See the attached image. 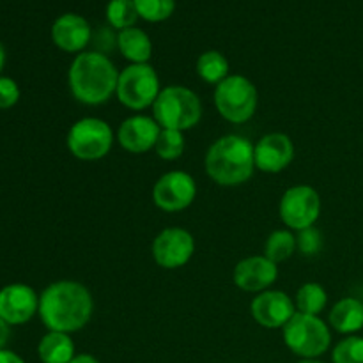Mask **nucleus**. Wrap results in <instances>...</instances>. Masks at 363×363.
I'll use <instances>...</instances> for the list:
<instances>
[{
	"mask_svg": "<svg viewBox=\"0 0 363 363\" xmlns=\"http://www.w3.org/2000/svg\"><path fill=\"white\" fill-rule=\"evenodd\" d=\"M94 311V300L87 287L74 280H59L39 296V318L48 332L74 333L87 326Z\"/></svg>",
	"mask_w": 363,
	"mask_h": 363,
	"instance_id": "f257e3e1",
	"label": "nucleus"
},
{
	"mask_svg": "<svg viewBox=\"0 0 363 363\" xmlns=\"http://www.w3.org/2000/svg\"><path fill=\"white\" fill-rule=\"evenodd\" d=\"M67 82L77 101L89 106L103 105L116 94L119 71L103 53L82 52L71 62Z\"/></svg>",
	"mask_w": 363,
	"mask_h": 363,
	"instance_id": "f03ea898",
	"label": "nucleus"
},
{
	"mask_svg": "<svg viewBox=\"0 0 363 363\" xmlns=\"http://www.w3.org/2000/svg\"><path fill=\"white\" fill-rule=\"evenodd\" d=\"M204 167L220 186H240L254 176V144L240 135L220 137L206 152Z\"/></svg>",
	"mask_w": 363,
	"mask_h": 363,
	"instance_id": "7ed1b4c3",
	"label": "nucleus"
},
{
	"mask_svg": "<svg viewBox=\"0 0 363 363\" xmlns=\"http://www.w3.org/2000/svg\"><path fill=\"white\" fill-rule=\"evenodd\" d=\"M152 117L162 130H177L184 133L201 123V98L183 85H169L162 89L156 98L152 105Z\"/></svg>",
	"mask_w": 363,
	"mask_h": 363,
	"instance_id": "20e7f679",
	"label": "nucleus"
},
{
	"mask_svg": "<svg viewBox=\"0 0 363 363\" xmlns=\"http://www.w3.org/2000/svg\"><path fill=\"white\" fill-rule=\"evenodd\" d=\"M282 333L286 346L303 360H314L321 357L332 344L328 325L319 315L296 312L284 326Z\"/></svg>",
	"mask_w": 363,
	"mask_h": 363,
	"instance_id": "39448f33",
	"label": "nucleus"
},
{
	"mask_svg": "<svg viewBox=\"0 0 363 363\" xmlns=\"http://www.w3.org/2000/svg\"><path fill=\"white\" fill-rule=\"evenodd\" d=\"M259 94L254 82L241 74H229L215 87V106L220 116L233 124H243L254 117Z\"/></svg>",
	"mask_w": 363,
	"mask_h": 363,
	"instance_id": "423d86ee",
	"label": "nucleus"
},
{
	"mask_svg": "<svg viewBox=\"0 0 363 363\" xmlns=\"http://www.w3.org/2000/svg\"><path fill=\"white\" fill-rule=\"evenodd\" d=\"M67 149L82 162H98L105 158L113 145V131L106 121L84 117L67 131Z\"/></svg>",
	"mask_w": 363,
	"mask_h": 363,
	"instance_id": "0eeeda50",
	"label": "nucleus"
},
{
	"mask_svg": "<svg viewBox=\"0 0 363 363\" xmlns=\"http://www.w3.org/2000/svg\"><path fill=\"white\" fill-rule=\"evenodd\" d=\"M160 92V77L149 64H130L119 73L116 96L126 108L137 112L152 108Z\"/></svg>",
	"mask_w": 363,
	"mask_h": 363,
	"instance_id": "6e6552de",
	"label": "nucleus"
},
{
	"mask_svg": "<svg viewBox=\"0 0 363 363\" xmlns=\"http://www.w3.org/2000/svg\"><path fill=\"white\" fill-rule=\"evenodd\" d=\"M280 218L291 230H303L314 227L321 215V197L308 184L291 186L280 201Z\"/></svg>",
	"mask_w": 363,
	"mask_h": 363,
	"instance_id": "1a4fd4ad",
	"label": "nucleus"
},
{
	"mask_svg": "<svg viewBox=\"0 0 363 363\" xmlns=\"http://www.w3.org/2000/svg\"><path fill=\"white\" fill-rule=\"evenodd\" d=\"M197 197V183L183 170H172L160 177L152 188L156 208L167 213H179L190 208Z\"/></svg>",
	"mask_w": 363,
	"mask_h": 363,
	"instance_id": "9d476101",
	"label": "nucleus"
},
{
	"mask_svg": "<svg viewBox=\"0 0 363 363\" xmlns=\"http://www.w3.org/2000/svg\"><path fill=\"white\" fill-rule=\"evenodd\" d=\"M152 259L160 268L177 269L190 262L195 254V240L186 229L169 227L152 241Z\"/></svg>",
	"mask_w": 363,
	"mask_h": 363,
	"instance_id": "9b49d317",
	"label": "nucleus"
},
{
	"mask_svg": "<svg viewBox=\"0 0 363 363\" xmlns=\"http://www.w3.org/2000/svg\"><path fill=\"white\" fill-rule=\"evenodd\" d=\"M250 312L255 323L261 325L262 328L277 330L284 328L298 311L296 303L289 294L282 293V291L268 289L259 293L252 300Z\"/></svg>",
	"mask_w": 363,
	"mask_h": 363,
	"instance_id": "f8f14e48",
	"label": "nucleus"
},
{
	"mask_svg": "<svg viewBox=\"0 0 363 363\" xmlns=\"http://www.w3.org/2000/svg\"><path fill=\"white\" fill-rule=\"evenodd\" d=\"M39 311V296L27 284H9L0 289V318L9 326L25 325Z\"/></svg>",
	"mask_w": 363,
	"mask_h": 363,
	"instance_id": "ddd939ff",
	"label": "nucleus"
},
{
	"mask_svg": "<svg viewBox=\"0 0 363 363\" xmlns=\"http://www.w3.org/2000/svg\"><path fill=\"white\" fill-rule=\"evenodd\" d=\"M160 124L155 117L149 116H131L123 121L117 130V142L124 151L131 155H144L155 149L160 137Z\"/></svg>",
	"mask_w": 363,
	"mask_h": 363,
	"instance_id": "4468645a",
	"label": "nucleus"
},
{
	"mask_svg": "<svg viewBox=\"0 0 363 363\" xmlns=\"http://www.w3.org/2000/svg\"><path fill=\"white\" fill-rule=\"evenodd\" d=\"M255 169L266 174H279L286 170L294 160V144L287 135H264L254 145Z\"/></svg>",
	"mask_w": 363,
	"mask_h": 363,
	"instance_id": "2eb2a0df",
	"label": "nucleus"
},
{
	"mask_svg": "<svg viewBox=\"0 0 363 363\" xmlns=\"http://www.w3.org/2000/svg\"><path fill=\"white\" fill-rule=\"evenodd\" d=\"M279 279V266L269 261L266 255H252L236 264L233 280L241 291L262 293L268 291Z\"/></svg>",
	"mask_w": 363,
	"mask_h": 363,
	"instance_id": "dca6fc26",
	"label": "nucleus"
},
{
	"mask_svg": "<svg viewBox=\"0 0 363 363\" xmlns=\"http://www.w3.org/2000/svg\"><path fill=\"white\" fill-rule=\"evenodd\" d=\"M92 30L84 16L74 13H66L52 25V41L57 48L67 53H82L91 43Z\"/></svg>",
	"mask_w": 363,
	"mask_h": 363,
	"instance_id": "f3484780",
	"label": "nucleus"
},
{
	"mask_svg": "<svg viewBox=\"0 0 363 363\" xmlns=\"http://www.w3.org/2000/svg\"><path fill=\"white\" fill-rule=\"evenodd\" d=\"M330 325L342 335H354L363 330V301L358 298H342L330 311Z\"/></svg>",
	"mask_w": 363,
	"mask_h": 363,
	"instance_id": "a211bd4d",
	"label": "nucleus"
},
{
	"mask_svg": "<svg viewBox=\"0 0 363 363\" xmlns=\"http://www.w3.org/2000/svg\"><path fill=\"white\" fill-rule=\"evenodd\" d=\"M117 46L124 59L131 64H147L152 57V43L142 28H124L117 35Z\"/></svg>",
	"mask_w": 363,
	"mask_h": 363,
	"instance_id": "6ab92c4d",
	"label": "nucleus"
},
{
	"mask_svg": "<svg viewBox=\"0 0 363 363\" xmlns=\"http://www.w3.org/2000/svg\"><path fill=\"white\" fill-rule=\"evenodd\" d=\"M39 360L43 363H69L74 354V342L69 333L48 332L38 346Z\"/></svg>",
	"mask_w": 363,
	"mask_h": 363,
	"instance_id": "aec40b11",
	"label": "nucleus"
},
{
	"mask_svg": "<svg viewBox=\"0 0 363 363\" xmlns=\"http://www.w3.org/2000/svg\"><path fill=\"white\" fill-rule=\"evenodd\" d=\"M197 74L209 85H218L229 77V60L216 50H208L197 59Z\"/></svg>",
	"mask_w": 363,
	"mask_h": 363,
	"instance_id": "412c9836",
	"label": "nucleus"
},
{
	"mask_svg": "<svg viewBox=\"0 0 363 363\" xmlns=\"http://www.w3.org/2000/svg\"><path fill=\"white\" fill-rule=\"evenodd\" d=\"M296 248H298L296 236H294L291 230L279 229V230H273V233L268 236V240H266L264 255L269 259V261L275 262V264L279 266L280 262L293 257Z\"/></svg>",
	"mask_w": 363,
	"mask_h": 363,
	"instance_id": "4be33fe9",
	"label": "nucleus"
},
{
	"mask_svg": "<svg viewBox=\"0 0 363 363\" xmlns=\"http://www.w3.org/2000/svg\"><path fill=\"white\" fill-rule=\"evenodd\" d=\"M296 308L301 314L319 315L325 311L326 303H328V294H326L325 287L318 282H307L298 289L296 293Z\"/></svg>",
	"mask_w": 363,
	"mask_h": 363,
	"instance_id": "5701e85b",
	"label": "nucleus"
},
{
	"mask_svg": "<svg viewBox=\"0 0 363 363\" xmlns=\"http://www.w3.org/2000/svg\"><path fill=\"white\" fill-rule=\"evenodd\" d=\"M138 11L133 0H110L106 6V20L117 30L135 27L138 20Z\"/></svg>",
	"mask_w": 363,
	"mask_h": 363,
	"instance_id": "b1692460",
	"label": "nucleus"
},
{
	"mask_svg": "<svg viewBox=\"0 0 363 363\" xmlns=\"http://www.w3.org/2000/svg\"><path fill=\"white\" fill-rule=\"evenodd\" d=\"M184 145H186V142H184L183 131L162 130L155 145V151L165 162H174V160L181 158V155L184 152Z\"/></svg>",
	"mask_w": 363,
	"mask_h": 363,
	"instance_id": "393cba45",
	"label": "nucleus"
},
{
	"mask_svg": "<svg viewBox=\"0 0 363 363\" xmlns=\"http://www.w3.org/2000/svg\"><path fill=\"white\" fill-rule=\"evenodd\" d=\"M133 2L138 16L155 23L170 18L176 9V0H133Z\"/></svg>",
	"mask_w": 363,
	"mask_h": 363,
	"instance_id": "a878e982",
	"label": "nucleus"
},
{
	"mask_svg": "<svg viewBox=\"0 0 363 363\" xmlns=\"http://www.w3.org/2000/svg\"><path fill=\"white\" fill-rule=\"evenodd\" d=\"M333 363H363V337L350 335L333 350Z\"/></svg>",
	"mask_w": 363,
	"mask_h": 363,
	"instance_id": "bb28decb",
	"label": "nucleus"
},
{
	"mask_svg": "<svg viewBox=\"0 0 363 363\" xmlns=\"http://www.w3.org/2000/svg\"><path fill=\"white\" fill-rule=\"evenodd\" d=\"M298 250L303 255L311 257V255H315L321 252L323 248V236L315 227H308V229H303L298 233L296 238Z\"/></svg>",
	"mask_w": 363,
	"mask_h": 363,
	"instance_id": "cd10ccee",
	"label": "nucleus"
},
{
	"mask_svg": "<svg viewBox=\"0 0 363 363\" xmlns=\"http://www.w3.org/2000/svg\"><path fill=\"white\" fill-rule=\"evenodd\" d=\"M20 87L9 77H0V110L13 108L20 101Z\"/></svg>",
	"mask_w": 363,
	"mask_h": 363,
	"instance_id": "c85d7f7f",
	"label": "nucleus"
},
{
	"mask_svg": "<svg viewBox=\"0 0 363 363\" xmlns=\"http://www.w3.org/2000/svg\"><path fill=\"white\" fill-rule=\"evenodd\" d=\"M0 363H25L23 358L18 357L14 351L0 350Z\"/></svg>",
	"mask_w": 363,
	"mask_h": 363,
	"instance_id": "c756f323",
	"label": "nucleus"
},
{
	"mask_svg": "<svg viewBox=\"0 0 363 363\" xmlns=\"http://www.w3.org/2000/svg\"><path fill=\"white\" fill-rule=\"evenodd\" d=\"M9 337H11V326L0 318V350H4V346L9 342Z\"/></svg>",
	"mask_w": 363,
	"mask_h": 363,
	"instance_id": "7c9ffc66",
	"label": "nucleus"
},
{
	"mask_svg": "<svg viewBox=\"0 0 363 363\" xmlns=\"http://www.w3.org/2000/svg\"><path fill=\"white\" fill-rule=\"evenodd\" d=\"M69 363H99L92 354H78Z\"/></svg>",
	"mask_w": 363,
	"mask_h": 363,
	"instance_id": "2f4dec72",
	"label": "nucleus"
},
{
	"mask_svg": "<svg viewBox=\"0 0 363 363\" xmlns=\"http://www.w3.org/2000/svg\"><path fill=\"white\" fill-rule=\"evenodd\" d=\"M4 66H6V48H4V45L0 43V71L4 69Z\"/></svg>",
	"mask_w": 363,
	"mask_h": 363,
	"instance_id": "473e14b6",
	"label": "nucleus"
},
{
	"mask_svg": "<svg viewBox=\"0 0 363 363\" xmlns=\"http://www.w3.org/2000/svg\"><path fill=\"white\" fill-rule=\"evenodd\" d=\"M298 363H323V362H319V360H301V362H298Z\"/></svg>",
	"mask_w": 363,
	"mask_h": 363,
	"instance_id": "72a5a7b5",
	"label": "nucleus"
}]
</instances>
